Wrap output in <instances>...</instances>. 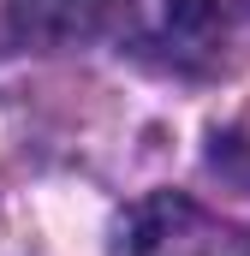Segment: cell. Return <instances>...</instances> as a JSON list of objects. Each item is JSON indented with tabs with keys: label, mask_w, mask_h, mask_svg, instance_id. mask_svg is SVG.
<instances>
[{
	"label": "cell",
	"mask_w": 250,
	"mask_h": 256,
	"mask_svg": "<svg viewBox=\"0 0 250 256\" xmlns=\"http://www.w3.org/2000/svg\"><path fill=\"white\" fill-rule=\"evenodd\" d=\"M108 18H114V0H12L18 36L48 42V48H72V42L102 36Z\"/></svg>",
	"instance_id": "7a4b0ae2"
},
{
	"label": "cell",
	"mask_w": 250,
	"mask_h": 256,
	"mask_svg": "<svg viewBox=\"0 0 250 256\" xmlns=\"http://www.w3.org/2000/svg\"><path fill=\"white\" fill-rule=\"evenodd\" d=\"M114 256H250V226L208 214L190 196H143L137 208H125Z\"/></svg>",
	"instance_id": "6da1fadb"
}]
</instances>
